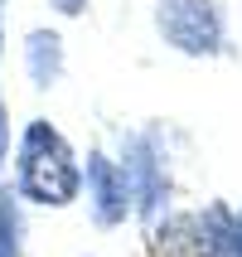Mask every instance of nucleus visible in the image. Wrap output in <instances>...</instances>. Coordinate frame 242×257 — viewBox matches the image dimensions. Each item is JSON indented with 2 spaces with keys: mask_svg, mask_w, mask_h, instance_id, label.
<instances>
[{
  "mask_svg": "<svg viewBox=\"0 0 242 257\" xmlns=\"http://www.w3.org/2000/svg\"><path fill=\"white\" fill-rule=\"evenodd\" d=\"M15 194L39 209H68L83 199V160L73 151V141L54 121H25L20 141H15Z\"/></svg>",
  "mask_w": 242,
  "mask_h": 257,
  "instance_id": "f257e3e1",
  "label": "nucleus"
},
{
  "mask_svg": "<svg viewBox=\"0 0 242 257\" xmlns=\"http://www.w3.org/2000/svg\"><path fill=\"white\" fill-rule=\"evenodd\" d=\"M121 170H126V189L136 204V218L155 233L170 218L174 204V180H170V151H165V131L141 126V131H121Z\"/></svg>",
  "mask_w": 242,
  "mask_h": 257,
  "instance_id": "f03ea898",
  "label": "nucleus"
},
{
  "mask_svg": "<svg viewBox=\"0 0 242 257\" xmlns=\"http://www.w3.org/2000/svg\"><path fill=\"white\" fill-rule=\"evenodd\" d=\"M150 20H155L160 44L184 58L232 54V29H228V5L223 0H155Z\"/></svg>",
  "mask_w": 242,
  "mask_h": 257,
  "instance_id": "7ed1b4c3",
  "label": "nucleus"
},
{
  "mask_svg": "<svg viewBox=\"0 0 242 257\" xmlns=\"http://www.w3.org/2000/svg\"><path fill=\"white\" fill-rule=\"evenodd\" d=\"M83 194H87V214H92L97 228H121L126 218H136V204H131V189H126V170L107 151H92L87 156Z\"/></svg>",
  "mask_w": 242,
  "mask_h": 257,
  "instance_id": "20e7f679",
  "label": "nucleus"
},
{
  "mask_svg": "<svg viewBox=\"0 0 242 257\" xmlns=\"http://www.w3.org/2000/svg\"><path fill=\"white\" fill-rule=\"evenodd\" d=\"M184 252L189 257H242L237 209L223 199H208L184 218Z\"/></svg>",
  "mask_w": 242,
  "mask_h": 257,
  "instance_id": "39448f33",
  "label": "nucleus"
},
{
  "mask_svg": "<svg viewBox=\"0 0 242 257\" xmlns=\"http://www.w3.org/2000/svg\"><path fill=\"white\" fill-rule=\"evenodd\" d=\"M25 78L39 92L63 83V68H68V49H63V34L58 29H29L25 34Z\"/></svg>",
  "mask_w": 242,
  "mask_h": 257,
  "instance_id": "423d86ee",
  "label": "nucleus"
},
{
  "mask_svg": "<svg viewBox=\"0 0 242 257\" xmlns=\"http://www.w3.org/2000/svg\"><path fill=\"white\" fill-rule=\"evenodd\" d=\"M0 257H25V199L0 185Z\"/></svg>",
  "mask_w": 242,
  "mask_h": 257,
  "instance_id": "0eeeda50",
  "label": "nucleus"
},
{
  "mask_svg": "<svg viewBox=\"0 0 242 257\" xmlns=\"http://www.w3.org/2000/svg\"><path fill=\"white\" fill-rule=\"evenodd\" d=\"M5 160H10V107L0 97V175H5Z\"/></svg>",
  "mask_w": 242,
  "mask_h": 257,
  "instance_id": "6e6552de",
  "label": "nucleus"
},
{
  "mask_svg": "<svg viewBox=\"0 0 242 257\" xmlns=\"http://www.w3.org/2000/svg\"><path fill=\"white\" fill-rule=\"evenodd\" d=\"M49 5H54L58 15H68V20H73V15H83V10H87V0H49Z\"/></svg>",
  "mask_w": 242,
  "mask_h": 257,
  "instance_id": "1a4fd4ad",
  "label": "nucleus"
},
{
  "mask_svg": "<svg viewBox=\"0 0 242 257\" xmlns=\"http://www.w3.org/2000/svg\"><path fill=\"white\" fill-rule=\"evenodd\" d=\"M0 58H5V20H0Z\"/></svg>",
  "mask_w": 242,
  "mask_h": 257,
  "instance_id": "9d476101",
  "label": "nucleus"
},
{
  "mask_svg": "<svg viewBox=\"0 0 242 257\" xmlns=\"http://www.w3.org/2000/svg\"><path fill=\"white\" fill-rule=\"evenodd\" d=\"M237 228H242V209H237Z\"/></svg>",
  "mask_w": 242,
  "mask_h": 257,
  "instance_id": "9b49d317",
  "label": "nucleus"
}]
</instances>
